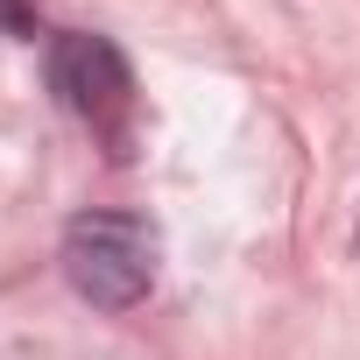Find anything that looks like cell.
<instances>
[{
  "label": "cell",
  "mask_w": 360,
  "mask_h": 360,
  "mask_svg": "<svg viewBox=\"0 0 360 360\" xmlns=\"http://www.w3.org/2000/svg\"><path fill=\"white\" fill-rule=\"evenodd\" d=\"M155 269H162V240L134 212H78L64 226V276L99 311H134L155 290Z\"/></svg>",
  "instance_id": "obj_1"
},
{
  "label": "cell",
  "mask_w": 360,
  "mask_h": 360,
  "mask_svg": "<svg viewBox=\"0 0 360 360\" xmlns=\"http://www.w3.org/2000/svg\"><path fill=\"white\" fill-rule=\"evenodd\" d=\"M50 85H57V99H64L92 134H106V141L127 134L134 71H127V57H120L106 36H57V50H50Z\"/></svg>",
  "instance_id": "obj_2"
},
{
  "label": "cell",
  "mask_w": 360,
  "mask_h": 360,
  "mask_svg": "<svg viewBox=\"0 0 360 360\" xmlns=\"http://www.w3.org/2000/svg\"><path fill=\"white\" fill-rule=\"evenodd\" d=\"M0 36H36V8L29 0H0Z\"/></svg>",
  "instance_id": "obj_3"
}]
</instances>
